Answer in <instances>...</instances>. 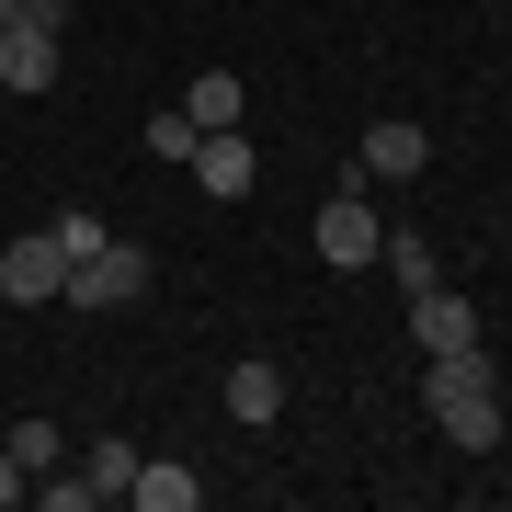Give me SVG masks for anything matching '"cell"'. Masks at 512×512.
I'll list each match as a JSON object with an SVG mask.
<instances>
[{"label": "cell", "mask_w": 512, "mask_h": 512, "mask_svg": "<svg viewBox=\"0 0 512 512\" xmlns=\"http://www.w3.org/2000/svg\"><path fill=\"white\" fill-rule=\"evenodd\" d=\"M421 410H433V433L456 444V456H490L501 444V376H490V353H433Z\"/></svg>", "instance_id": "1"}, {"label": "cell", "mask_w": 512, "mask_h": 512, "mask_svg": "<svg viewBox=\"0 0 512 512\" xmlns=\"http://www.w3.org/2000/svg\"><path fill=\"white\" fill-rule=\"evenodd\" d=\"M308 239H319V262H330V274H365V262L387 251V217L365 205V171H353V183L319 205V228H308Z\"/></svg>", "instance_id": "2"}, {"label": "cell", "mask_w": 512, "mask_h": 512, "mask_svg": "<svg viewBox=\"0 0 512 512\" xmlns=\"http://www.w3.org/2000/svg\"><path fill=\"white\" fill-rule=\"evenodd\" d=\"M148 285H160V262H148L137 239H103V251L69 274V308H103L114 319V308H148Z\"/></svg>", "instance_id": "3"}, {"label": "cell", "mask_w": 512, "mask_h": 512, "mask_svg": "<svg viewBox=\"0 0 512 512\" xmlns=\"http://www.w3.org/2000/svg\"><path fill=\"white\" fill-rule=\"evenodd\" d=\"M0 296H12V308H57V296H69V251H57L46 228L12 239V251H0Z\"/></svg>", "instance_id": "4"}, {"label": "cell", "mask_w": 512, "mask_h": 512, "mask_svg": "<svg viewBox=\"0 0 512 512\" xmlns=\"http://www.w3.org/2000/svg\"><path fill=\"white\" fill-rule=\"evenodd\" d=\"M57 57H69V35L12 12V35H0V92H57Z\"/></svg>", "instance_id": "5"}, {"label": "cell", "mask_w": 512, "mask_h": 512, "mask_svg": "<svg viewBox=\"0 0 512 512\" xmlns=\"http://www.w3.org/2000/svg\"><path fill=\"white\" fill-rule=\"evenodd\" d=\"M353 171H365V183H421V171H433V137H421L410 114H376V126H365V160H353Z\"/></svg>", "instance_id": "6"}, {"label": "cell", "mask_w": 512, "mask_h": 512, "mask_svg": "<svg viewBox=\"0 0 512 512\" xmlns=\"http://www.w3.org/2000/svg\"><path fill=\"white\" fill-rule=\"evenodd\" d=\"M410 342H421V353H478V296L421 285V296H410Z\"/></svg>", "instance_id": "7"}, {"label": "cell", "mask_w": 512, "mask_h": 512, "mask_svg": "<svg viewBox=\"0 0 512 512\" xmlns=\"http://www.w3.org/2000/svg\"><path fill=\"white\" fill-rule=\"evenodd\" d=\"M251 137H239V126H217V137H194V183L205 194H217V205H239V194H251Z\"/></svg>", "instance_id": "8"}, {"label": "cell", "mask_w": 512, "mask_h": 512, "mask_svg": "<svg viewBox=\"0 0 512 512\" xmlns=\"http://www.w3.org/2000/svg\"><path fill=\"white\" fill-rule=\"evenodd\" d=\"M126 501H137V512H194V501H205V478H194L183 456H137V478H126Z\"/></svg>", "instance_id": "9"}, {"label": "cell", "mask_w": 512, "mask_h": 512, "mask_svg": "<svg viewBox=\"0 0 512 512\" xmlns=\"http://www.w3.org/2000/svg\"><path fill=\"white\" fill-rule=\"evenodd\" d=\"M274 410H285V376L262 365V353H251V365H228V421H239V433H262Z\"/></svg>", "instance_id": "10"}, {"label": "cell", "mask_w": 512, "mask_h": 512, "mask_svg": "<svg viewBox=\"0 0 512 512\" xmlns=\"http://www.w3.org/2000/svg\"><path fill=\"white\" fill-rule=\"evenodd\" d=\"M183 114H194L205 137H217V126H239V114H251V92H239V69H205L194 92H183Z\"/></svg>", "instance_id": "11"}, {"label": "cell", "mask_w": 512, "mask_h": 512, "mask_svg": "<svg viewBox=\"0 0 512 512\" xmlns=\"http://www.w3.org/2000/svg\"><path fill=\"white\" fill-rule=\"evenodd\" d=\"M80 478H92V501H126V478H137V444H126V433H92Z\"/></svg>", "instance_id": "12"}, {"label": "cell", "mask_w": 512, "mask_h": 512, "mask_svg": "<svg viewBox=\"0 0 512 512\" xmlns=\"http://www.w3.org/2000/svg\"><path fill=\"white\" fill-rule=\"evenodd\" d=\"M46 239H57V251H69V274H80V262H92V251H103L114 228L92 217V205H57V217H46Z\"/></svg>", "instance_id": "13"}, {"label": "cell", "mask_w": 512, "mask_h": 512, "mask_svg": "<svg viewBox=\"0 0 512 512\" xmlns=\"http://www.w3.org/2000/svg\"><path fill=\"white\" fill-rule=\"evenodd\" d=\"M0 444H12V467H23V478L69 456V433H57V421H12V433H0Z\"/></svg>", "instance_id": "14"}, {"label": "cell", "mask_w": 512, "mask_h": 512, "mask_svg": "<svg viewBox=\"0 0 512 512\" xmlns=\"http://www.w3.org/2000/svg\"><path fill=\"white\" fill-rule=\"evenodd\" d=\"M376 262H387V274H399L410 296H421V285H444V262H433V239H410V228H399V239H387V251H376Z\"/></svg>", "instance_id": "15"}, {"label": "cell", "mask_w": 512, "mask_h": 512, "mask_svg": "<svg viewBox=\"0 0 512 512\" xmlns=\"http://www.w3.org/2000/svg\"><path fill=\"white\" fill-rule=\"evenodd\" d=\"M194 137H205V126H194L183 103H171V114H148V160H194Z\"/></svg>", "instance_id": "16"}, {"label": "cell", "mask_w": 512, "mask_h": 512, "mask_svg": "<svg viewBox=\"0 0 512 512\" xmlns=\"http://www.w3.org/2000/svg\"><path fill=\"white\" fill-rule=\"evenodd\" d=\"M23 490H35V478H23V467H12V444H0V512H12Z\"/></svg>", "instance_id": "17"}, {"label": "cell", "mask_w": 512, "mask_h": 512, "mask_svg": "<svg viewBox=\"0 0 512 512\" xmlns=\"http://www.w3.org/2000/svg\"><path fill=\"white\" fill-rule=\"evenodd\" d=\"M0 23H12V0H0Z\"/></svg>", "instance_id": "18"}, {"label": "cell", "mask_w": 512, "mask_h": 512, "mask_svg": "<svg viewBox=\"0 0 512 512\" xmlns=\"http://www.w3.org/2000/svg\"><path fill=\"white\" fill-rule=\"evenodd\" d=\"M0 35H12V23H0Z\"/></svg>", "instance_id": "19"}]
</instances>
